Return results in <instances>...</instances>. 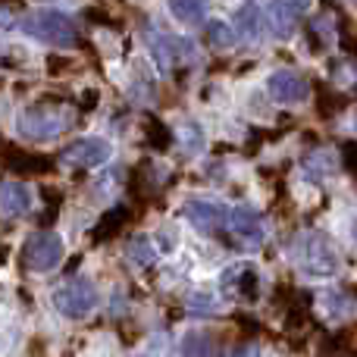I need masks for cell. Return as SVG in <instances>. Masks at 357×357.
Returning a JSON list of instances; mask_svg holds the SVG:
<instances>
[{"mask_svg": "<svg viewBox=\"0 0 357 357\" xmlns=\"http://www.w3.org/2000/svg\"><path fill=\"white\" fill-rule=\"evenodd\" d=\"M25 35H31L41 44H54V47H75L79 44V25L73 16L60 10H38L19 22Z\"/></svg>", "mask_w": 357, "mask_h": 357, "instance_id": "cell-1", "label": "cell"}, {"mask_svg": "<svg viewBox=\"0 0 357 357\" xmlns=\"http://www.w3.org/2000/svg\"><path fill=\"white\" fill-rule=\"evenodd\" d=\"M73 123V113L63 110V107L38 104L19 116V135L35 138V142H50V138H60Z\"/></svg>", "mask_w": 357, "mask_h": 357, "instance_id": "cell-2", "label": "cell"}, {"mask_svg": "<svg viewBox=\"0 0 357 357\" xmlns=\"http://www.w3.org/2000/svg\"><path fill=\"white\" fill-rule=\"evenodd\" d=\"M98 289L91 279H66L54 289V307L69 320H82L98 307Z\"/></svg>", "mask_w": 357, "mask_h": 357, "instance_id": "cell-3", "label": "cell"}, {"mask_svg": "<svg viewBox=\"0 0 357 357\" xmlns=\"http://www.w3.org/2000/svg\"><path fill=\"white\" fill-rule=\"evenodd\" d=\"M226 232L235 248L241 251H257L264 245V216L254 207H232L226 220Z\"/></svg>", "mask_w": 357, "mask_h": 357, "instance_id": "cell-4", "label": "cell"}, {"mask_svg": "<svg viewBox=\"0 0 357 357\" xmlns=\"http://www.w3.org/2000/svg\"><path fill=\"white\" fill-rule=\"evenodd\" d=\"M63 260V238L56 232H35L25 241L22 264L31 273H47Z\"/></svg>", "mask_w": 357, "mask_h": 357, "instance_id": "cell-5", "label": "cell"}, {"mask_svg": "<svg viewBox=\"0 0 357 357\" xmlns=\"http://www.w3.org/2000/svg\"><path fill=\"white\" fill-rule=\"evenodd\" d=\"M304 266L314 276H335L342 266V254L326 232H310L304 241Z\"/></svg>", "mask_w": 357, "mask_h": 357, "instance_id": "cell-6", "label": "cell"}, {"mask_svg": "<svg viewBox=\"0 0 357 357\" xmlns=\"http://www.w3.org/2000/svg\"><path fill=\"white\" fill-rule=\"evenodd\" d=\"M113 157L110 142L104 138H79L60 154V163L69 169H98Z\"/></svg>", "mask_w": 357, "mask_h": 357, "instance_id": "cell-7", "label": "cell"}, {"mask_svg": "<svg viewBox=\"0 0 357 357\" xmlns=\"http://www.w3.org/2000/svg\"><path fill=\"white\" fill-rule=\"evenodd\" d=\"M310 0H273L270 6H266L264 19L266 25H270V31L276 38H291V31L298 29V22H301L304 10H307Z\"/></svg>", "mask_w": 357, "mask_h": 357, "instance_id": "cell-8", "label": "cell"}, {"mask_svg": "<svg viewBox=\"0 0 357 357\" xmlns=\"http://www.w3.org/2000/svg\"><path fill=\"white\" fill-rule=\"evenodd\" d=\"M266 91H270V98L276 100V104L298 107V104H304V100H307L310 88H307V82H304L298 73H291V69H279V73L270 75Z\"/></svg>", "mask_w": 357, "mask_h": 357, "instance_id": "cell-9", "label": "cell"}, {"mask_svg": "<svg viewBox=\"0 0 357 357\" xmlns=\"http://www.w3.org/2000/svg\"><path fill=\"white\" fill-rule=\"evenodd\" d=\"M185 216L188 222L204 235H213L226 226L229 220V210L222 204H213V201H188L185 204Z\"/></svg>", "mask_w": 357, "mask_h": 357, "instance_id": "cell-10", "label": "cell"}, {"mask_svg": "<svg viewBox=\"0 0 357 357\" xmlns=\"http://www.w3.org/2000/svg\"><path fill=\"white\" fill-rule=\"evenodd\" d=\"M222 291L232 298H245V301H254L257 298V273H254L251 264H235L222 273Z\"/></svg>", "mask_w": 357, "mask_h": 357, "instance_id": "cell-11", "label": "cell"}, {"mask_svg": "<svg viewBox=\"0 0 357 357\" xmlns=\"http://www.w3.org/2000/svg\"><path fill=\"white\" fill-rule=\"evenodd\" d=\"M31 210V191L22 182H3L0 185V216L16 220Z\"/></svg>", "mask_w": 357, "mask_h": 357, "instance_id": "cell-12", "label": "cell"}, {"mask_svg": "<svg viewBox=\"0 0 357 357\" xmlns=\"http://www.w3.org/2000/svg\"><path fill=\"white\" fill-rule=\"evenodd\" d=\"M264 22L266 19L260 16L257 3H245L238 13H235V25H238V35L245 38V41H257L260 31H264Z\"/></svg>", "mask_w": 357, "mask_h": 357, "instance_id": "cell-13", "label": "cell"}, {"mask_svg": "<svg viewBox=\"0 0 357 357\" xmlns=\"http://www.w3.org/2000/svg\"><path fill=\"white\" fill-rule=\"evenodd\" d=\"M169 10L178 22L185 25H201L207 16V0H169Z\"/></svg>", "mask_w": 357, "mask_h": 357, "instance_id": "cell-14", "label": "cell"}, {"mask_svg": "<svg viewBox=\"0 0 357 357\" xmlns=\"http://www.w3.org/2000/svg\"><path fill=\"white\" fill-rule=\"evenodd\" d=\"M304 173H307V178H326V176H333L335 173V154L333 151H326V148H320V151H314V154L304 160Z\"/></svg>", "mask_w": 357, "mask_h": 357, "instance_id": "cell-15", "label": "cell"}, {"mask_svg": "<svg viewBox=\"0 0 357 357\" xmlns=\"http://www.w3.org/2000/svg\"><path fill=\"white\" fill-rule=\"evenodd\" d=\"M169 56H173V66H191V69H195L197 63H201L195 41L178 38V35H169Z\"/></svg>", "mask_w": 357, "mask_h": 357, "instance_id": "cell-16", "label": "cell"}, {"mask_svg": "<svg viewBox=\"0 0 357 357\" xmlns=\"http://www.w3.org/2000/svg\"><path fill=\"white\" fill-rule=\"evenodd\" d=\"M126 257L132 260L135 266H154V260H157V251H154V245H151V238L148 235H135V238L126 245Z\"/></svg>", "mask_w": 357, "mask_h": 357, "instance_id": "cell-17", "label": "cell"}, {"mask_svg": "<svg viewBox=\"0 0 357 357\" xmlns=\"http://www.w3.org/2000/svg\"><path fill=\"white\" fill-rule=\"evenodd\" d=\"M10 169L16 173H25V176H38V173H47L50 169V160L41 154H25V151H16L10 157Z\"/></svg>", "mask_w": 357, "mask_h": 357, "instance_id": "cell-18", "label": "cell"}, {"mask_svg": "<svg viewBox=\"0 0 357 357\" xmlns=\"http://www.w3.org/2000/svg\"><path fill=\"white\" fill-rule=\"evenodd\" d=\"M129 220V210L126 207H116V210H110V213L104 216V220L94 226V238L98 241H104V238H110V235H116L119 229H123V222Z\"/></svg>", "mask_w": 357, "mask_h": 357, "instance_id": "cell-19", "label": "cell"}, {"mask_svg": "<svg viewBox=\"0 0 357 357\" xmlns=\"http://www.w3.org/2000/svg\"><path fill=\"white\" fill-rule=\"evenodd\" d=\"M216 348H213V339L204 333H191L185 335V357H213Z\"/></svg>", "mask_w": 357, "mask_h": 357, "instance_id": "cell-20", "label": "cell"}, {"mask_svg": "<svg viewBox=\"0 0 357 357\" xmlns=\"http://www.w3.org/2000/svg\"><path fill=\"white\" fill-rule=\"evenodd\" d=\"M207 35H210V44H213V47H220V50H229L235 41H238V38H235V31L229 29L226 22H210Z\"/></svg>", "mask_w": 357, "mask_h": 357, "instance_id": "cell-21", "label": "cell"}, {"mask_svg": "<svg viewBox=\"0 0 357 357\" xmlns=\"http://www.w3.org/2000/svg\"><path fill=\"white\" fill-rule=\"evenodd\" d=\"M310 35H314V50H323L329 41H333V19H329V16H317Z\"/></svg>", "mask_w": 357, "mask_h": 357, "instance_id": "cell-22", "label": "cell"}, {"mask_svg": "<svg viewBox=\"0 0 357 357\" xmlns=\"http://www.w3.org/2000/svg\"><path fill=\"white\" fill-rule=\"evenodd\" d=\"M148 138L154 148H169V142H173V135H169V129L160 123V119H148Z\"/></svg>", "mask_w": 357, "mask_h": 357, "instance_id": "cell-23", "label": "cell"}, {"mask_svg": "<svg viewBox=\"0 0 357 357\" xmlns=\"http://www.w3.org/2000/svg\"><path fill=\"white\" fill-rule=\"evenodd\" d=\"M185 138H188V142H185V151H188V154H197V151L204 148L201 129H197V126H185Z\"/></svg>", "mask_w": 357, "mask_h": 357, "instance_id": "cell-24", "label": "cell"}, {"mask_svg": "<svg viewBox=\"0 0 357 357\" xmlns=\"http://www.w3.org/2000/svg\"><path fill=\"white\" fill-rule=\"evenodd\" d=\"M342 160H345V167L357 176V144H345V151H342Z\"/></svg>", "mask_w": 357, "mask_h": 357, "instance_id": "cell-25", "label": "cell"}, {"mask_svg": "<svg viewBox=\"0 0 357 357\" xmlns=\"http://www.w3.org/2000/svg\"><path fill=\"white\" fill-rule=\"evenodd\" d=\"M229 357H260V348L248 342V345H238V348H235V351L229 354Z\"/></svg>", "mask_w": 357, "mask_h": 357, "instance_id": "cell-26", "label": "cell"}, {"mask_svg": "<svg viewBox=\"0 0 357 357\" xmlns=\"http://www.w3.org/2000/svg\"><path fill=\"white\" fill-rule=\"evenodd\" d=\"M0 25H13V19H10V10H0Z\"/></svg>", "mask_w": 357, "mask_h": 357, "instance_id": "cell-27", "label": "cell"}, {"mask_svg": "<svg viewBox=\"0 0 357 357\" xmlns=\"http://www.w3.org/2000/svg\"><path fill=\"white\" fill-rule=\"evenodd\" d=\"M3 260H6V248L0 245V264H3Z\"/></svg>", "mask_w": 357, "mask_h": 357, "instance_id": "cell-28", "label": "cell"}, {"mask_svg": "<svg viewBox=\"0 0 357 357\" xmlns=\"http://www.w3.org/2000/svg\"><path fill=\"white\" fill-rule=\"evenodd\" d=\"M354 235H357V226H354Z\"/></svg>", "mask_w": 357, "mask_h": 357, "instance_id": "cell-29", "label": "cell"}, {"mask_svg": "<svg viewBox=\"0 0 357 357\" xmlns=\"http://www.w3.org/2000/svg\"><path fill=\"white\" fill-rule=\"evenodd\" d=\"M354 3H357V0H354Z\"/></svg>", "mask_w": 357, "mask_h": 357, "instance_id": "cell-30", "label": "cell"}]
</instances>
